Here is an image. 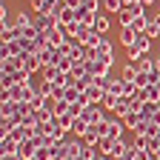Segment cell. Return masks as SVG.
Returning a JSON list of instances; mask_svg holds the SVG:
<instances>
[{
  "mask_svg": "<svg viewBox=\"0 0 160 160\" xmlns=\"http://www.w3.org/2000/svg\"><path fill=\"white\" fill-rule=\"evenodd\" d=\"M94 126H97L100 137H109V140H120L123 132H126L123 117H106V120H100V123H94Z\"/></svg>",
  "mask_w": 160,
  "mask_h": 160,
  "instance_id": "6da1fadb",
  "label": "cell"
},
{
  "mask_svg": "<svg viewBox=\"0 0 160 160\" xmlns=\"http://www.w3.org/2000/svg\"><path fill=\"white\" fill-rule=\"evenodd\" d=\"M37 94V86H32V83H17V86H9V89H3V94H0V100H29Z\"/></svg>",
  "mask_w": 160,
  "mask_h": 160,
  "instance_id": "7a4b0ae2",
  "label": "cell"
},
{
  "mask_svg": "<svg viewBox=\"0 0 160 160\" xmlns=\"http://www.w3.org/2000/svg\"><path fill=\"white\" fill-rule=\"evenodd\" d=\"M40 146H46V137L40 134V132H34V134H29L23 143H20V149H17V154L23 157V160H32L34 154H37V149Z\"/></svg>",
  "mask_w": 160,
  "mask_h": 160,
  "instance_id": "3957f363",
  "label": "cell"
},
{
  "mask_svg": "<svg viewBox=\"0 0 160 160\" xmlns=\"http://www.w3.org/2000/svg\"><path fill=\"white\" fill-rule=\"evenodd\" d=\"M149 49H152V37H146V34H137V40L126 49V54H129V60L132 63H137L140 57H146L149 54Z\"/></svg>",
  "mask_w": 160,
  "mask_h": 160,
  "instance_id": "277c9868",
  "label": "cell"
},
{
  "mask_svg": "<svg viewBox=\"0 0 160 160\" xmlns=\"http://www.w3.org/2000/svg\"><path fill=\"white\" fill-rule=\"evenodd\" d=\"M40 34L46 37V43H49V46H57V49H60V46H63L66 40H69V29H66V26H54V29H49V32H40Z\"/></svg>",
  "mask_w": 160,
  "mask_h": 160,
  "instance_id": "5b68a950",
  "label": "cell"
},
{
  "mask_svg": "<svg viewBox=\"0 0 160 160\" xmlns=\"http://www.w3.org/2000/svg\"><path fill=\"white\" fill-rule=\"evenodd\" d=\"M32 6L37 14H57L66 6V0H32Z\"/></svg>",
  "mask_w": 160,
  "mask_h": 160,
  "instance_id": "8992f818",
  "label": "cell"
},
{
  "mask_svg": "<svg viewBox=\"0 0 160 160\" xmlns=\"http://www.w3.org/2000/svg\"><path fill=\"white\" fill-rule=\"evenodd\" d=\"M80 117H83L86 120V123H100V120H106V109L103 106H100V103H89L86 109H83V114H80Z\"/></svg>",
  "mask_w": 160,
  "mask_h": 160,
  "instance_id": "52a82bcc",
  "label": "cell"
},
{
  "mask_svg": "<svg viewBox=\"0 0 160 160\" xmlns=\"http://www.w3.org/2000/svg\"><path fill=\"white\" fill-rule=\"evenodd\" d=\"M57 23H60V26H66V29H69L72 23H77V6H69V3H66L63 9L57 12Z\"/></svg>",
  "mask_w": 160,
  "mask_h": 160,
  "instance_id": "ba28073f",
  "label": "cell"
},
{
  "mask_svg": "<svg viewBox=\"0 0 160 160\" xmlns=\"http://www.w3.org/2000/svg\"><path fill=\"white\" fill-rule=\"evenodd\" d=\"M17 149H20V140L14 134H3L0 137V154H17Z\"/></svg>",
  "mask_w": 160,
  "mask_h": 160,
  "instance_id": "9c48e42d",
  "label": "cell"
},
{
  "mask_svg": "<svg viewBox=\"0 0 160 160\" xmlns=\"http://www.w3.org/2000/svg\"><path fill=\"white\" fill-rule=\"evenodd\" d=\"M86 69L92 77H109V63H103V60H86Z\"/></svg>",
  "mask_w": 160,
  "mask_h": 160,
  "instance_id": "30bf717a",
  "label": "cell"
},
{
  "mask_svg": "<svg viewBox=\"0 0 160 160\" xmlns=\"http://www.w3.org/2000/svg\"><path fill=\"white\" fill-rule=\"evenodd\" d=\"M23 69V54L17 57H0V72H20Z\"/></svg>",
  "mask_w": 160,
  "mask_h": 160,
  "instance_id": "8fae6325",
  "label": "cell"
},
{
  "mask_svg": "<svg viewBox=\"0 0 160 160\" xmlns=\"http://www.w3.org/2000/svg\"><path fill=\"white\" fill-rule=\"evenodd\" d=\"M143 123H146V120H143V114H140V112H129V114L123 117V126H126V129H132V132H137Z\"/></svg>",
  "mask_w": 160,
  "mask_h": 160,
  "instance_id": "7c38bea8",
  "label": "cell"
},
{
  "mask_svg": "<svg viewBox=\"0 0 160 160\" xmlns=\"http://www.w3.org/2000/svg\"><path fill=\"white\" fill-rule=\"evenodd\" d=\"M23 69L29 74H34V72H43V63H40L37 54H23Z\"/></svg>",
  "mask_w": 160,
  "mask_h": 160,
  "instance_id": "4fadbf2b",
  "label": "cell"
},
{
  "mask_svg": "<svg viewBox=\"0 0 160 160\" xmlns=\"http://www.w3.org/2000/svg\"><path fill=\"white\" fill-rule=\"evenodd\" d=\"M17 126H20V117H0V137H3V134H12Z\"/></svg>",
  "mask_w": 160,
  "mask_h": 160,
  "instance_id": "5bb4252c",
  "label": "cell"
},
{
  "mask_svg": "<svg viewBox=\"0 0 160 160\" xmlns=\"http://www.w3.org/2000/svg\"><path fill=\"white\" fill-rule=\"evenodd\" d=\"M117 117H126L129 112H132V97H117V103H114V109H112Z\"/></svg>",
  "mask_w": 160,
  "mask_h": 160,
  "instance_id": "9a60e30c",
  "label": "cell"
},
{
  "mask_svg": "<svg viewBox=\"0 0 160 160\" xmlns=\"http://www.w3.org/2000/svg\"><path fill=\"white\" fill-rule=\"evenodd\" d=\"M137 34H140V32H134L132 26H120V43H123V46L129 49V46L134 43V40H137Z\"/></svg>",
  "mask_w": 160,
  "mask_h": 160,
  "instance_id": "2e32d148",
  "label": "cell"
},
{
  "mask_svg": "<svg viewBox=\"0 0 160 160\" xmlns=\"http://www.w3.org/2000/svg\"><path fill=\"white\" fill-rule=\"evenodd\" d=\"M17 54H23V46H20L17 40H14V43H3V46H0V57H17Z\"/></svg>",
  "mask_w": 160,
  "mask_h": 160,
  "instance_id": "e0dca14e",
  "label": "cell"
},
{
  "mask_svg": "<svg viewBox=\"0 0 160 160\" xmlns=\"http://www.w3.org/2000/svg\"><path fill=\"white\" fill-rule=\"evenodd\" d=\"M92 29H94L97 34H106V32L112 29V23H109V17H106V14H97V17H94V26H92Z\"/></svg>",
  "mask_w": 160,
  "mask_h": 160,
  "instance_id": "ac0fdd59",
  "label": "cell"
},
{
  "mask_svg": "<svg viewBox=\"0 0 160 160\" xmlns=\"http://www.w3.org/2000/svg\"><path fill=\"white\" fill-rule=\"evenodd\" d=\"M140 114H143V120H157V114H160V109H157V103H143V109H140Z\"/></svg>",
  "mask_w": 160,
  "mask_h": 160,
  "instance_id": "d6986e66",
  "label": "cell"
},
{
  "mask_svg": "<svg viewBox=\"0 0 160 160\" xmlns=\"http://www.w3.org/2000/svg\"><path fill=\"white\" fill-rule=\"evenodd\" d=\"M137 69L143 72V74H152V72L157 69V60H152V57H140V60H137Z\"/></svg>",
  "mask_w": 160,
  "mask_h": 160,
  "instance_id": "ffe728a7",
  "label": "cell"
},
{
  "mask_svg": "<svg viewBox=\"0 0 160 160\" xmlns=\"http://www.w3.org/2000/svg\"><path fill=\"white\" fill-rule=\"evenodd\" d=\"M57 69L63 72V74H69V72L74 69V60H72L69 54H63V52H60V60H57Z\"/></svg>",
  "mask_w": 160,
  "mask_h": 160,
  "instance_id": "44dd1931",
  "label": "cell"
},
{
  "mask_svg": "<svg viewBox=\"0 0 160 160\" xmlns=\"http://www.w3.org/2000/svg\"><path fill=\"white\" fill-rule=\"evenodd\" d=\"M14 23H17V29H26V26H32L34 20H29V14L26 12H14Z\"/></svg>",
  "mask_w": 160,
  "mask_h": 160,
  "instance_id": "7402d4cb",
  "label": "cell"
},
{
  "mask_svg": "<svg viewBox=\"0 0 160 160\" xmlns=\"http://www.w3.org/2000/svg\"><path fill=\"white\" fill-rule=\"evenodd\" d=\"M143 34H146V37H152V40H154V37H160V23H157L154 17L149 20V26H146V32H143Z\"/></svg>",
  "mask_w": 160,
  "mask_h": 160,
  "instance_id": "603a6c76",
  "label": "cell"
},
{
  "mask_svg": "<svg viewBox=\"0 0 160 160\" xmlns=\"http://www.w3.org/2000/svg\"><path fill=\"white\" fill-rule=\"evenodd\" d=\"M120 9H123V0H103V12H112V14H117Z\"/></svg>",
  "mask_w": 160,
  "mask_h": 160,
  "instance_id": "cb8c5ba5",
  "label": "cell"
},
{
  "mask_svg": "<svg viewBox=\"0 0 160 160\" xmlns=\"http://www.w3.org/2000/svg\"><path fill=\"white\" fill-rule=\"evenodd\" d=\"M137 74H140L137 63H129V66L123 69V74H120V77H123V80H137Z\"/></svg>",
  "mask_w": 160,
  "mask_h": 160,
  "instance_id": "d4e9b609",
  "label": "cell"
},
{
  "mask_svg": "<svg viewBox=\"0 0 160 160\" xmlns=\"http://www.w3.org/2000/svg\"><path fill=\"white\" fill-rule=\"evenodd\" d=\"M117 97H120V94H112V92H106V97H103V103H100V106H103L106 112H112V109H114V103H117Z\"/></svg>",
  "mask_w": 160,
  "mask_h": 160,
  "instance_id": "484cf974",
  "label": "cell"
},
{
  "mask_svg": "<svg viewBox=\"0 0 160 160\" xmlns=\"http://www.w3.org/2000/svg\"><path fill=\"white\" fill-rule=\"evenodd\" d=\"M77 9H83V12H94V14L100 12V6H97V0H80V6H77Z\"/></svg>",
  "mask_w": 160,
  "mask_h": 160,
  "instance_id": "4316f807",
  "label": "cell"
},
{
  "mask_svg": "<svg viewBox=\"0 0 160 160\" xmlns=\"http://www.w3.org/2000/svg\"><path fill=\"white\" fill-rule=\"evenodd\" d=\"M0 160H23L20 154H0Z\"/></svg>",
  "mask_w": 160,
  "mask_h": 160,
  "instance_id": "83f0119b",
  "label": "cell"
},
{
  "mask_svg": "<svg viewBox=\"0 0 160 160\" xmlns=\"http://www.w3.org/2000/svg\"><path fill=\"white\" fill-rule=\"evenodd\" d=\"M140 3H143V6H152V3H157V0H140Z\"/></svg>",
  "mask_w": 160,
  "mask_h": 160,
  "instance_id": "f1b7e54d",
  "label": "cell"
},
{
  "mask_svg": "<svg viewBox=\"0 0 160 160\" xmlns=\"http://www.w3.org/2000/svg\"><path fill=\"white\" fill-rule=\"evenodd\" d=\"M157 123H160V114H157Z\"/></svg>",
  "mask_w": 160,
  "mask_h": 160,
  "instance_id": "f546056e",
  "label": "cell"
},
{
  "mask_svg": "<svg viewBox=\"0 0 160 160\" xmlns=\"http://www.w3.org/2000/svg\"><path fill=\"white\" fill-rule=\"evenodd\" d=\"M157 109H160V100H157Z\"/></svg>",
  "mask_w": 160,
  "mask_h": 160,
  "instance_id": "4dcf8cb0",
  "label": "cell"
},
{
  "mask_svg": "<svg viewBox=\"0 0 160 160\" xmlns=\"http://www.w3.org/2000/svg\"><path fill=\"white\" fill-rule=\"evenodd\" d=\"M32 160H34V157H32Z\"/></svg>",
  "mask_w": 160,
  "mask_h": 160,
  "instance_id": "1f68e13d",
  "label": "cell"
}]
</instances>
